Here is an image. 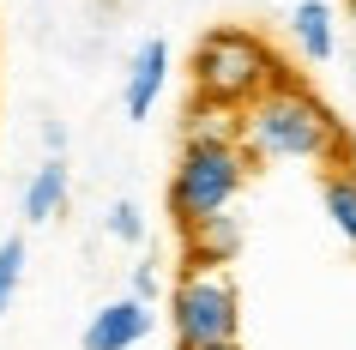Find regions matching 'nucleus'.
I'll return each mask as SVG.
<instances>
[{
  "label": "nucleus",
  "instance_id": "ddd939ff",
  "mask_svg": "<svg viewBox=\"0 0 356 350\" xmlns=\"http://www.w3.org/2000/svg\"><path fill=\"white\" fill-rule=\"evenodd\" d=\"M157 290H163V284H157V266H151V260H139V266H133V296L157 302Z\"/></svg>",
  "mask_w": 356,
  "mask_h": 350
},
{
  "label": "nucleus",
  "instance_id": "f257e3e1",
  "mask_svg": "<svg viewBox=\"0 0 356 350\" xmlns=\"http://www.w3.org/2000/svg\"><path fill=\"white\" fill-rule=\"evenodd\" d=\"M242 145L260 164H350V133L302 79L278 73L242 109Z\"/></svg>",
  "mask_w": 356,
  "mask_h": 350
},
{
  "label": "nucleus",
  "instance_id": "7ed1b4c3",
  "mask_svg": "<svg viewBox=\"0 0 356 350\" xmlns=\"http://www.w3.org/2000/svg\"><path fill=\"white\" fill-rule=\"evenodd\" d=\"M248 145L242 139H188L175 169H169V218L193 230L211 212H229L236 193L248 187Z\"/></svg>",
  "mask_w": 356,
  "mask_h": 350
},
{
  "label": "nucleus",
  "instance_id": "2eb2a0df",
  "mask_svg": "<svg viewBox=\"0 0 356 350\" xmlns=\"http://www.w3.org/2000/svg\"><path fill=\"white\" fill-rule=\"evenodd\" d=\"M350 19H356V0H350Z\"/></svg>",
  "mask_w": 356,
  "mask_h": 350
},
{
  "label": "nucleus",
  "instance_id": "39448f33",
  "mask_svg": "<svg viewBox=\"0 0 356 350\" xmlns=\"http://www.w3.org/2000/svg\"><path fill=\"white\" fill-rule=\"evenodd\" d=\"M169 73H175V55H169L163 37H151V42H139V49H133L127 79H121V109H127V121H145V115L163 103Z\"/></svg>",
  "mask_w": 356,
  "mask_h": 350
},
{
  "label": "nucleus",
  "instance_id": "4468645a",
  "mask_svg": "<svg viewBox=\"0 0 356 350\" xmlns=\"http://www.w3.org/2000/svg\"><path fill=\"white\" fill-rule=\"evenodd\" d=\"M206 350H242V338H224V344H206Z\"/></svg>",
  "mask_w": 356,
  "mask_h": 350
},
{
  "label": "nucleus",
  "instance_id": "0eeeda50",
  "mask_svg": "<svg viewBox=\"0 0 356 350\" xmlns=\"http://www.w3.org/2000/svg\"><path fill=\"white\" fill-rule=\"evenodd\" d=\"M290 42L302 49V61L326 67V61L338 55V13L326 0H296V6H290Z\"/></svg>",
  "mask_w": 356,
  "mask_h": 350
},
{
  "label": "nucleus",
  "instance_id": "f03ea898",
  "mask_svg": "<svg viewBox=\"0 0 356 350\" xmlns=\"http://www.w3.org/2000/svg\"><path fill=\"white\" fill-rule=\"evenodd\" d=\"M284 73V61L272 55V42L260 31H242V24H218L193 42V61H188V79L200 103H218V109H236L242 115L254 97Z\"/></svg>",
  "mask_w": 356,
  "mask_h": 350
},
{
  "label": "nucleus",
  "instance_id": "9b49d317",
  "mask_svg": "<svg viewBox=\"0 0 356 350\" xmlns=\"http://www.w3.org/2000/svg\"><path fill=\"white\" fill-rule=\"evenodd\" d=\"M24 260H31V254H24V241H19V236H6V241H0V314H6L13 302H19Z\"/></svg>",
  "mask_w": 356,
  "mask_h": 350
},
{
  "label": "nucleus",
  "instance_id": "9d476101",
  "mask_svg": "<svg viewBox=\"0 0 356 350\" xmlns=\"http://www.w3.org/2000/svg\"><path fill=\"white\" fill-rule=\"evenodd\" d=\"M320 205H326L332 230L356 248V164H326L320 169Z\"/></svg>",
  "mask_w": 356,
  "mask_h": 350
},
{
  "label": "nucleus",
  "instance_id": "f8f14e48",
  "mask_svg": "<svg viewBox=\"0 0 356 350\" xmlns=\"http://www.w3.org/2000/svg\"><path fill=\"white\" fill-rule=\"evenodd\" d=\"M103 223H109V236L127 241V248H139V241H145V212H139V200H115Z\"/></svg>",
  "mask_w": 356,
  "mask_h": 350
},
{
  "label": "nucleus",
  "instance_id": "1a4fd4ad",
  "mask_svg": "<svg viewBox=\"0 0 356 350\" xmlns=\"http://www.w3.org/2000/svg\"><path fill=\"white\" fill-rule=\"evenodd\" d=\"M236 254H242V218L236 212H211L188 230V260H200V266H224Z\"/></svg>",
  "mask_w": 356,
  "mask_h": 350
},
{
  "label": "nucleus",
  "instance_id": "423d86ee",
  "mask_svg": "<svg viewBox=\"0 0 356 350\" xmlns=\"http://www.w3.org/2000/svg\"><path fill=\"white\" fill-rule=\"evenodd\" d=\"M151 338V302L145 296H115L85 320V350H139Z\"/></svg>",
  "mask_w": 356,
  "mask_h": 350
},
{
  "label": "nucleus",
  "instance_id": "20e7f679",
  "mask_svg": "<svg viewBox=\"0 0 356 350\" xmlns=\"http://www.w3.org/2000/svg\"><path fill=\"white\" fill-rule=\"evenodd\" d=\"M242 332V290L224 266H200L188 260V272L175 278L169 290V338L175 350H206V344H224Z\"/></svg>",
  "mask_w": 356,
  "mask_h": 350
},
{
  "label": "nucleus",
  "instance_id": "6e6552de",
  "mask_svg": "<svg viewBox=\"0 0 356 350\" xmlns=\"http://www.w3.org/2000/svg\"><path fill=\"white\" fill-rule=\"evenodd\" d=\"M67 200H73V175H67V157H49V164L24 182V218L31 223H55L60 212H67Z\"/></svg>",
  "mask_w": 356,
  "mask_h": 350
}]
</instances>
